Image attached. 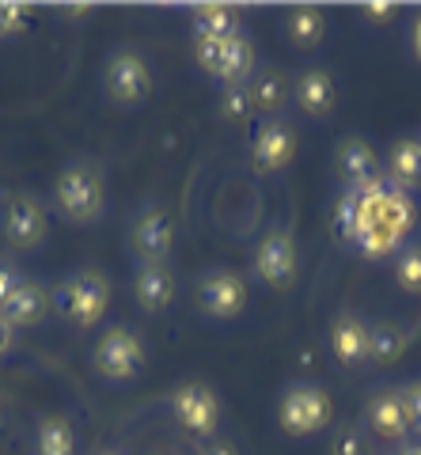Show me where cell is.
Listing matches in <instances>:
<instances>
[{"label":"cell","instance_id":"obj_27","mask_svg":"<svg viewBox=\"0 0 421 455\" xmlns=\"http://www.w3.org/2000/svg\"><path fill=\"white\" fill-rule=\"evenodd\" d=\"M247 110H250V92L243 84L224 92V118H247Z\"/></svg>","mask_w":421,"mask_h":455},{"label":"cell","instance_id":"obj_21","mask_svg":"<svg viewBox=\"0 0 421 455\" xmlns=\"http://www.w3.org/2000/svg\"><path fill=\"white\" fill-rule=\"evenodd\" d=\"M402 331L391 323H380V326H369V361L372 364H391L402 357Z\"/></svg>","mask_w":421,"mask_h":455},{"label":"cell","instance_id":"obj_25","mask_svg":"<svg viewBox=\"0 0 421 455\" xmlns=\"http://www.w3.org/2000/svg\"><path fill=\"white\" fill-rule=\"evenodd\" d=\"M395 277L406 292H421V247H406L395 262Z\"/></svg>","mask_w":421,"mask_h":455},{"label":"cell","instance_id":"obj_8","mask_svg":"<svg viewBox=\"0 0 421 455\" xmlns=\"http://www.w3.org/2000/svg\"><path fill=\"white\" fill-rule=\"evenodd\" d=\"M4 232L16 247H38L46 239V212L31 197H8L4 205Z\"/></svg>","mask_w":421,"mask_h":455},{"label":"cell","instance_id":"obj_34","mask_svg":"<svg viewBox=\"0 0 421 455\" xmlns=\"http://www.w3.org/2000/svg\"><path fill=\"white\" fill-rule=\"evenodd\" d=\"M364 12H372V16H391L395 4H364Z\"/></svg>","mask_w":421,"mask_h":455},{"label":"cell","instance_id":"obj_7","mask_svg":"<svg viewBox=\"0 0 421 455\" xmlns=\"http://www.w3.org/2000/svg\"><path fill=\"white\" fill-rule=\"evenodd\" d=\"M107 88H110V95H115L118 103H137V99H145L148 88H152L148 65L130 50L115 53L110 57V65H107Z\"/></svg>","mask_w":421,"mask_h":455},{"label":"cell","instance_id":"obj_11","mask_svg":"<svg viewBox=\"0 0 421 455\" xmlns=\"http://www.w3.org/2000/svg\"><path fill=\"white\" fill-rule=\"evenodd\" d=\"M133 247L145 262H163L171 251V220L163 209L140 212V220L133 224Z\"/></svg>","mask_w":421,"mask_h":455},{"label":"cell","instance_id":"obj_18","mask_svg":"<svg viewBox=\"0 0 421 455\" xmlns=\"http://www.w3.org/2000/svg\"><path fill=\"white\" fill-rule=\"evenodd\" d=\"M391 179L399 190H410L421 182V145L417 140H399L391 148Z\"/></svg>","mask_w":421,"mask_h":455},{"label":"cell","instance_id":"obj_22","mask_svg":"<svg viewBox=\"0 0 421 455\" xmlns=\"http://www.w3.org/2000/svg\"><path fill=\"white\" fill-rule=\"evenodd\" d=\"M76 436L65 418H46L38 425V455H73Z\"/></svg>","mask_w":421,"mask_h":455},{"label":"cell","instance_id":"obj_9","mask_svg":"<svg viewBox=\"0 0 421 455\" xmlns=\"http://www.w3.org/2000/svg\"><path fill=\"white\" fill-rule=\"evenodd\" d=\"M68 289H73V319L76 326H95L103 319L107 311V300H110V289H107V277L95 274V269H83L68 281Z\"/></svg>","mask_w":421,"mask_h":455},{"label":"cell","instance_id":"obj_1","mask_svg":"<svg viewBox=\"0 0 421 455\" xmlns=\"http://www.w3.org/2000/svg\"><path fill=\"white\" fill-rule=\"evenodd\" d=\"M58 205L68 220H95L103 212V179L88 164H76L61 171L58 179Z\"/></svg>","mask_w":421,"mask_h":455},{"label":"cell","instance_id":"obj_31","mask_svg":"<svg viewBox=\"0 0 421 455\" xmlns=\"http://www.w3.org/2000/svg\"><path fill=\"white\" fill-rule=\"evenodd\" d=\"M20 289V277H16V269H12V266H4V262H0V304H4L8 300V296L12 292H16Z\"/></svg>","mask_w":421,"mask_h":455},{"label":"cell","instance_id":"obj_6","mask_svg":"<svg viewBox=\"0 0 421 455\" xmlns=\"http://www.w3.org/2000/svg\"><path fill=\"white\" fill-rule=\"evenodd\" d=\"M198 304H202V311H209V315L232 319V315H240L243 304H247V284L235 274H228V269H217V274L202 277Z\"/></svg>","mask_w":421,"mask_h":455},{"label":"cell","instance_id":"obj_33","mask_svg":"<svg viewBox=\"0 0 421 455\" xmlns=\"http://www.w3.org/2000/svg\"><path fill=\"white\" fill-rule=\"evenodd\" d=\"M12 341H16V326H12L4 315H0V353H8Z\"/></svg>","mask_w":421,"mask_h":455},{"label":"cell","instance_id":"obj_32","mask_svg":"<svg viewBox=\"0 0 421 455\" xmlns=\"http://www.w3.org/2000/svg\"><path fill=\"white\" fill-rule=\"evenodd\" d=\"M198 455H235V448L228 444V440H205V444L198 448Z\"/></svg>","mask_w":421,"mask_h":455},{"label":"cell","instance_id":"obj_36","mask_svg":"<svg viewBox=\"0 0 421 455\" xmlns=\"http://www.w3.org/2000/svg\"><path fill=\"white\" fill-rule=\"evenodd\" d=\"M395 455H421V448H417V444H410V448H402V451H395Z\"/></svg>","mask_w":421,"mask_h":455},{"label":"cell","instance_id":"obj_28","mask_svg":"<svg viewBox=\"0 0 421 455\" xmlns=\"http://www.w3.org/2000/svg\"><path fill=\"white\" fill-rule=\"evenodd\" d=\"M402 406H406V418H410V429L421 433V379L402 391Z\"/></svg>","mask_w":421,"mask_h":455},{"label":"cell","instance_id":"obj_4","mask_svg":"<svg viewBox=\"0 0 421 455\" xmlns=\"http://www.w3.org/2000/svg\"><path fill=\"white\" fill-rule=\"evenodd\" d=\"M255 269L266 284H274V289L292 284V277H297V243H292V235L285 228L266 232V239L258 243V254H255Z\"/></svg>","mask_w":421,"mask_h":455},{"label":"cell","instance_id":"obj_24","mask_svg":"<svg viewBox=\"0 0 421 455\" xmlns=\"http://www.w3.org/2000/svg\"><path fill=\"white\" fill-rule=\"evenodd\" d=\"M247 92H250V107L262 110V114H274L281 103H285V76L270 73V76H262L255 88H247Z\"/></svg>","mask_w":421,"mask_h":455},{"label":"cell","instance_id":"obj_35","mask_svg":"<svg viewBox=\"0 0 421 455\" xmlns=\"http://www.w3.org/2000/svg\"><path fill=\"white\" fill-rule=\"evenodd\" d=\"M414 53L421 57V16H417V23H414Z\"/></svg>","mask_w":421,"mask_h":455},{"label":"cell","instance_id":"obj_23","mask_svg":"<svg viewBox=\"0 0 421 455\" xmlns=\"http://www.w3.org/2000/svg\"><path fill=\"white\" fill-rule=\"evenodd\" d=\"M289 35L297 46H315L322 38V12L312 4H300L289 12Z\"/></svg>","mask_w":421,"mask_h":455},{"label":"cell","instance_id":"obj_37","mask_svg":"<svg viewBox=\"0 0 421 455\" xmlns=\"http://www.w3.org/2000/svg\"><path fill=\"white\" fill-rule=\"evenodd\" d=\"M99 455H118V451H99Z\"/></svg>","mask_w":421,"mask_h":455},{"label":"cell","instance_id":"obj_15","mask_svg":"<svg viewBox=\"0 0 421 455\" xmlns=\"http://www.w3.org/2000/svg\"><path fill=\"white\" fill-rule=\"evenodd\" d=\"M330 341H334V353H338L342 364H361L369 357V326L353 315H338L330 326Z\"/></svg>","mask_w":421,"mask_h":455},{"label":"cell","instance_id":"obj_20","mask_svg":"<svg viewBox=\"0 0 421 455\" xmlns=\"http://www.w3.org/2000/svg\"><path fill=\"white\" fill-rule=\"evenodd\" d=\"M194 23H198V35L205 38H232L235 31V12L228 4H198L194 8Z\"/></svg>","mask_w":421,"mask_h":455},{"label":"cell","instance_id":"obj_29","mask_svg":"<svg viewBox=\"0 0 421 455\" xmlns=\"http://www.w3.org/2000/svg\"><path fill=\"white\" fill-rule=\"evenodd\" d=\"M334 455H364V440L349 429V433H342L338 440H334Z\"/></svg>","mask_w":421,"mask_h":455},{"label":"cell","instance_id":"obj_2","mask_svg":"<svg viewBox=\"0 0 421 455\" xmlns=\"http://www.w3.org/2000/svg\"><path fill=\"white\" fill-rule=\"evenodd\" d=\"M330 421V398L319 387H289L281 398V429L292 436H307L327 429Z\"/></svg>","mask_w":421,"mask_h":455},{"label":"cell","instance_id":"obj_14","mask_svg":"<svg viewBox=\"0 0 421 455\" xmlns=\"http://www.w3.org/2000/svg\"><path fill=\"white\" fill-rule=\"evenodd\" d=\"M46 307H50V296L42 292L38 284L20 281V289L0 304V315H4L12 326H31V323H38L42 315H46Z\"/></svg>","mask_w":421,"mask_h":455},{"label":"cell","instance_id":"obj_17","mask_svg":"<svg viewBox=\"0 0 421 455\" xmlns=\"http://www.w3.org/2000/svg\"><path fill=\"white\" fill-rule=\"evenodd\" d=\"M338 171L353 187H361V182L376 179V152L364 145V140H346L338 148Z\"/></svg>","mask_w":421,"mask_h":455},{"label":"cell","instance_id":"obj_30","mask_svg":"<svg viewBox=\"0 0 421 455\" xmlns=\"http://www.w3.org/2000/svg\"><path fill=\"white\" fill-rule=\"evenodd\" d=\"M23 23V8L20 4H0V35L4 31H16Z\"/></svg>","mask_w":421,"mask_h":455},{"label":"cell","instance_id":"obj_16","mask_svg":"<svg viewBox=\"0 0 421 455\" xmlns=\"http://www.w3.org/2000/svg\"><path fill=\"white\" fill-rule=\"evenodd\" d=\"M297 99H300V107L307 114H327L334 107V80L322 73V68H312V73H304L297 80Z\"/></svg>","mask_w":421,"mask_h":455},{"label":"cell","instance_id":"obj_12","mask_svg":"<svg viewBox=\"0 0 421 455\" xmlns=\"http://www.w3.org/2000/svg\"><path fill=\"white\" fill-rule=\"evenodd\" d=\"M292 152H297V133H292L289 122H266L262 133L255 140V164L258 171H277L292 160Z\"/></svg>","mask_w":421,"mask_h":455},{"label":"cell","instance_id":"obj_3","mask_svg":"<svg viewBox=\"0 0 421 455\" xmlns=\"http://www.w3.org/2000/svg\"><path fill=\"white\" fill-rule=\"evenodd\" d=\"M140 361H145V349H140V341L133 331H107L99 338V346H95V368L107 376V379H130Z\"/></svg>","mask_w":421,"mask_h":455},{"label":"cell","instance_id":"obj_10","mask_svg":"<svg viewBox=\"0 0 421 455\" xmlns=\"http://www.w3.org/2000/svg\"><path fill=\"white\" fill-rule=\"evenodd\" d=\"M364 418H369L372 433L384 436V440H402L410 433V418H406V406H402V391H380L369 398V410H364Z\"/></svg>","mask_w":421,"mask_h":455},{"label":"cell","instance_id":"obj_19","mask_svg":"<svg viewBox=\"0 0 421 455\" xmlns=\"http://www.w3.org/2000/svg\"><path fill=\"white\" fill-rule=\"evenodd\" d=\"M250 65H255V46L243 38V35H232L228 38V50H224V68H220V80H228L232 88L250 76Z\"/></svg>","mask_w":421,"mask_h":455},{"label":"cell","instance_id":"obj_5","mask_svg":"<svg viewBox=\"0 0 421 455\" xmlns=\"http://www.w3.org/2000/svg\"><path fill=\"white\" fill-rule=\"evenodd\" d=\"M175 414L194 436H213L217 418H220V403L205 383H187V387L175 391Z\"/></svg>","mask_w":421,"mask_h":455},{"label":"cell","instance_id":"obj_13","mask_svg":"<svg viewBox=\"0 0 421 455\" xmlns=\"http://www.w3.org/2000/svg\"><path fill=\"white\" fill-rule=\"evenodd\" d=\"M175 296V277L171 269H167L163 262H145V269L137 274V300L145 311H163L167 304H171Z\"/></svg>","mask_w":421,"mask_h":455},{"label":"cell","instance_id":"obj_26","mask_svg":"<svg viewBox=\"0 0 421 455\" xmlns=\"http://www.w3.org/2000/svg\"><path fill=\"white\" fill-rule=\"evenodd\" d=\"M224 50H228V38H205V35H198V61H202L205 73L220 76V68H224Z\"/></svg>","mask_w":421,"mask_h":455}]
</instances>
